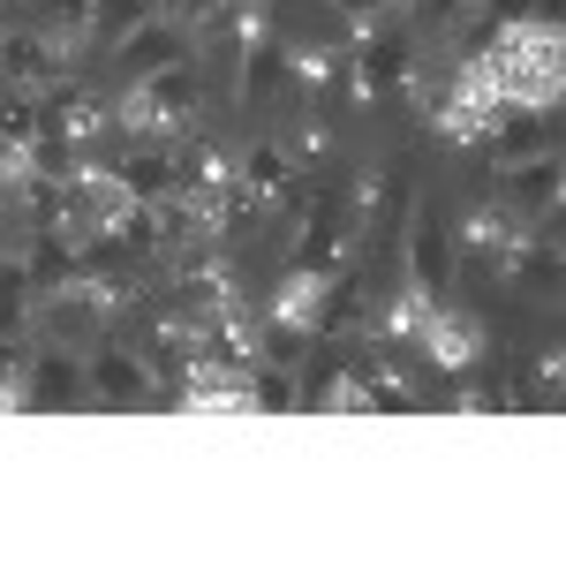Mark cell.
<instances>
[{
	"instance_id": "cell-1",
	"label": "cell",
	"mask_w": 566,
	"mask_h": 566,
	"mask_svg": "<svg viewBox=\"0 0 566 566\" xmlns=\"http://www.w3.org/2000/svg\"><path fill=\"white\" fill-rule=\"evenodd\" d=\"M197 122H205V76H197V61L129 76V91L114 98V144H122V136H159V144H175V136H189Z\"/></svg>"
},
{
	"instance_id": "cell-2",
	"label": "cell",
	"mask_w": 566,
	"mask_h": 566,
	"mask_svg": "<svg viewBox=\"0 0 566 566\" xmlns=\"http://www.w3.org/2000/svg\"><path fill=\"white\" fill-rule=\"evenodd\" d=\"M355 45V91L363 106H408V84H416V31L408 23H378Z\"/></svg>"
},
{
	"instance_id": "cell-3",
	"label": "cell",
	"mask_w": 566,
	"mask_h": 566,
	"mask_svg": "<svg viewBox=\"0 0 566 566\" xmlns=\"http://www.w3.org/2000/svg\"><path fill=\"white\" fill-rule=\"evenodd\" d=\"M167 303H175L181 317H219V310H242V264L227 258L219 242L189 250V258L175 264V280H167Z\"/></svg>"
},
{
	"instance_id": "cell-4",
	"label": "cell",
	"mask_w": 566,
	"mask_h": 566,
	"mask_svg": "<svg viewBox=\"0 0 566 566\" xmlns=\"http://www.w3.org/2000/svg\"><path fill=\"white\" fill-rule=\"evenodd\" d=\"M416 212V167L408 159H378V167H363L348 189V219L355 234H400Z\"/></svg>"
},
{
	"instance_id": "cell-5",
	"label": "cell",
	"mask_w": 566,
	"mask_h": 566,
	"mask_svg": "<svg viewBox=\"0 0 566 566\" xmlns=\"http://www.w3.org/2000/svg\"><path fill=\"white\" fill-rule=\"evenodd\" d=\"M45 408H91L84 348H53V340H45V348L23 363V416H45Z\"/></svg>"
},
{
	"instance_id": "cell-6",
	"label": "cell",
	"mask_w": 566,
	"mask_h": 566,
	"mask_svg": "<svg viewBox=\"0 0 566 566\" xmlns=\"http://www.w3.org/2000/svg\"><path fill=\"white\" fill-rule=\"evenodd\" d=\"M416 348H423V363H431L438 378H461V370H476L483 355H491V340H483V325L469 317V310L431 303L423 333H416Z\"/></svg>"
},
{
	"instance_id": "cell-7",
	"label": "cell",
	"mask_w": 566,
	"mask_h": 566,
	"mask_svg": "<svg viewBox=\"0 0 566 566\" xmlns=\"http://www.w3.org/2000/svg\"><path fill=\"white\" fill-rule=\"evenodd\" d=\"M446 227H453V250H461V258H476V264H491V272H499V264H506V250L522 242L536 219H522L514 205H506V197H491V205L476 197L469 212H461V219H446Z\"/></svg>"
},
{
	"instance_id": "cell-8",
	"label": "cell",
	"mask_w": 566,
	"mask_h": 566,
	"mask_svg": "<svg viewBox=\"0 0 566 566\" xmlns=\"http://www.w3.org/2000/svg\"><path fill=\"white\" fill-rule=\"evenodd\" d=\"M453 264H461L453 227H446L438 205H423V212L408 219V280L423 287V303H446V295H453Z\"/></svg>"
},
{
	"instance_id": "cell-9",
	"label": "cell",
	"mask_w": 566,
	"mask_h": 566,
	"mask_svg": "<svg viewBox=\"0 0 566 566\" xmlns=\"http://www.w3.org/2000/svg\"><path fill=\"white\" fill-rule=\"evenodd\" d=\"M84 378H91V408H151V370L122 340H91Z\"/></svg>"
},
{
	"instance_id": "cell-10",
	"label": "cell",
	"mask_w": 566,
	"mask_h": 566,
	"mask_svg": "<svg viewBox=\"0 0 566 566\" xmlns=\"http://www.w3.org/2000/svg\"><path fill=\"white\" fill-rule=\"evenodd\" d=\"M499 197H506V205H514L522 219L552 227V219H559V197H566L559 151H536V159H514V167H499Z\"/></svg>"
},
{
	"instance_id": "cell-11",
	"label": "cell",
	"mask_w": 566,
	"mask_h": 566,
	"mask_svg": "<svg viewBox=\"0 0 566 566\" xmlns=\"http://www.w3.org/2000/svg\"><path fill=\"white\" fill-rule=\"evenodd\" d=\"M53 76H69V45L45 31H0V91H31L39 98Z\"/></svg>"
},
{
	"instance_id": "cell-12",
	"label": "cell",
	"mask_w": 566,
	"mask_h": 566,
	"mask_svg": "<svg viewBox=\"0 0 566 566\" xmlns=\"http://www.w3.org/2000/svg\"><path fill=\"white\" fill-rule=\"evenodd\" d=\"M536 151H559V106H499V129L483 144V159L514 167V159H536Z\"/></svg>"
},
{
	"instance_id": "cell-13",
	"label": "cell",
	"mask_w": 566,
	"mask_h": 566,
	"mask_svg": "<svg viewBox=\"0 0 566 566\" xmlns=\"http://www.w3.org/2000/svg\"><path fill=\"white\" fill-rule=\"evenodd\" d=\"M31 325H39L53 348H91L98 333H106V317L91 310V295L69 280V287H45V295H31Z\"/></svg>"
},
{
	"instance_id": "cell-14",
	"label": "cell",
	"mask_w": 566,
	"mask_h": 566,
	"mask_svg": "<svg viewBox=\"0 0 566 566\" xmlns=\"http://www.w3.org/2000/svg\"><path fill=\"white\" fill-rule=\"evenodd\" d=\"M499 280H506L514 295H528V303L559 295V219H552V227H528L522 242L506 250V264H499Z\"/></svg>"
},
{
	"instance_id": "cell-15",
	"label": "cell",
	"mask_w": 566,
	"mask_h": 566,
	"mask_svg": "<svg viewBox=\"0 0 566 566\" xmlns=\"http://www.w3.org/2000/svg\"><path fill=\"white\" fill-rule=\"evenodd\" d=\"M325 295H333V280H325V272H295V264H287V272H280V280H272V295H264V325H287V333H310V340H317V325H325Z\"/></svg>"
},
{
	"instance_id": "cell-16",
	"label": "cell",
	"mask_w": 566,
	"mask_h": 566,
	"mask_svg": "<svg viewBox=\"0 0 566 566\" xmlns=\"http://www.w3.org/2000/svg\"><path fill=\"white\" fill-rule=\"evenodd\" d=\"M234 181V151L219 144V136H175V189L181 197H219Z\"/></svg>"
},
{
	"instance_id": "cell-17",
	"label": "cell",
	"mask_w": 566,
	"mask_h": 566,
	"mask_svg": "<svg viewBox=\"0 0 566 566\" xmlns=\"http://www.w3.org/2000/svg\"><path fill=\"white\" fill-rule=\"evenodd\" d=\"M114 61H122L129 76H151V69H175V61H189V31H181V23H167V15H151V23H136L129 39L114 45Z\"/></svg>"
},
{
	"instance_id": "cell-18",
	"label": "cell",
	"mask_w": 566,
	"mask_h": 566,
	"mask_svg": "<svg viewBox=\"0 0 566 566\" xmlns=\"http://www.w3.org/2000/svg\"><path fill=\"white\" fill-rule=\"evenodd\" d=\"M423 317H431L423 287H416V280H400V287H386V295L370 303V333H378V348H416Z\"/></svg>"
},
{
	"instance_id": "cell-19",
	"label": "cell",
	"mask_w": 566,
	"mask_h": 566,
	"mask_svg": "<svg viewBox=\"0 0 566 566\" xmlns=\"http://www.w3.org/2000/svg\"><path fill=\"white\" fill-rule=\"evenodd\" d=\"M23 272H31V295L69 287V280H84V242H69L61 227H39L31 250H23Z\"/></svg>"
},
{
	"instance_id": "cell-20",
	"label": "cell",
	"mask_w": 566,
	"mask_h": 566,
	"mask_svg": "<svg viewBox=\"0 0 566 566\" xmlns=\"http://www.w3.org/2000/svg\"><path fill=\"white\" fill-rule=\"evenodd\" d=\"M234 181H242L250 197H264V205H280V189L295 181V159H287V144H272V136L242 144V159H234Z\"/></svg>"
},
{
	"instance_id": "cell-21",
	"label": "cell",
	"mask_w": 566,
	"mask_h": 566,
	"mask_svg": "<svg viewBox=\"0 0 566 566\" xmlns=\"http://www.w3.org/2000/svg\"><path fill=\"white\" fill-rule=\"evenodd\" d=\"M91 295V310L106 317V325H122V317H136V303H144V280H136V264H91L84 280H76Z\"/></svg>"
},
{
	"instance_id": "cell-22",
	"label": "cell",
	"mask_w": 566,
	"mask_h": 566,
	"mask_svg": "<svg viewBox=\"0 0 566 566\" xmlns=\"http://www.w3.org/2000/svg\"><path fill=\"white\" fill-rule=\"evenodd\" d=\"M114 167H122V189H129L136 205L175 197V144H151V151H114Z\"/></svg>"
},
{
	"instance_id": "cell-23",
	"label": "cell",
	"mask_w": 566,
	"mask_h": 566,
	"mask_svg": "<svg viewBox=\"0 0 566 566\" xmlns=\"http://www.w3.org/2000/svg\"><path fill=\"white\" fill-rule=\"evenodd\" d=\"M280 91H287V45L264 31V39L242 53V106H258V114H264Z\"/></svg>"
},
{
	"instance_id": "cell-24",
	"label": "cell",
	"mask_w": 566,
	"mask_h": 566,
	"mask_svg": "<svg viewBox=\"0 0 566 566\" xmlns=\"http://www.w3.org/2000/svg\"><path fill=\"white\" fill-rule=\"evenodd\" d=\"M151 15H159V0H91V39L114 53V45L129 39L136 23H151Z\"/></svg>"
},
{
	"instance_id": "cell-25",
	"label": "cell",
	"mask_w": 566,
	"mask_h": 566,
	"mask_svg": "<svg viewBox=\"0 0 566 566\" xmlns=\"http://www.w3.org/2000/svg\"><path fill=\"white\" fill-rule=\"evenodd\" d=\"M31 8H39V31H45V39H61V45L91 39V0H31Z\"/></svg>"
},
{
	"instance_id": "cell-26",
	"label": "cell",
	"mask_w": 566,
	"mask_h": 566,
	"mask_svg": "<svg viewBox=\"0 0 566 566\" xmlns=\"http://www.w3.org/2000/svg\"><path fill=\"white\" fill-rule=\"evenodd\" d=\"M461 8H469V0H400L408 31H423V39H446V31L461 23Z\"/></svg>"
},
{
	"instance_id": "cell-27",
	"label": "cell",
	"mask_w": 566,
	"mask_h": 566,
	"mask_svg": "<svg viewBox=\"0 0 566 566\" xmlns=\"http://www.w3.org/2000/svg\"><path fill=\"white\" fill-rule=\"evenodd\" d=\"M159 15H167V23H181L189 39H205L219 15H227V0H159Z\"/></svg>"
},
{
	"instance_id": "cell-28",
	"label": "cell",
	"mask_w": 566,
	"mask_h": 566,
	"mask_svg": "<svg viewBox=\"0 0 566 566\" xmlns=\"http://www.w3.org/2000/svg\"><path fill=\"white\" fill-rule=\"evenodd\" d=\"M392 8H400V0H333V15L348 23V39H363V31H378V23L392 15Z\"/></svg>"
},
{
	"instance_id": "cell-29",
	"label": "cell",
	"mask_w": 566,
	"mask_h": 566,
	"mask_svg": "<svg viewBox=\"0 0 566 566\" xmlns=\"http://www.w3.org/2000/svg\"><path fill=\"white\" fill-rule=\"evenodd\" d=\"M23 363H31V348H23V340H0V392L23 386Z\"/></svg>"
},
{
	"instance_id": "cell-30",
	"label": "cell",
	"mask_w": 566,
	"mask_h": 566,
	"mask_svg": "<svg viewBox=\"0 0 566 566\" xmlns=\"http://www.w3.org/2000/svg\"><path fill=\"white\" fill-rule=\"evenodd\" d=\"M483 15H499V23H522V15H536V0H476Z\"/></svg>"
},
{
	"instance_id": "cell-31",
	"label": "cell",
	"mask_w": 566,
	"mask_h": 566,
	"mask_svg": "<svg viewBox=\"0 0 566 566\" xmlns=\"http://www.w3.org/2000/svg\"><path fill=\"white\" fill-rule=\"evenodd\" d=\"M0 250H8V189H0Z\"/></svg>"
},
{
	"instance_id": "cell-32",
	"label": "cell",
	"mask_w": 566,
	"mask_h": 566,
	"mask_svg": "<svg viewBox=\"0 0 566 566\" xmlns=\"http://www.w3.org/2000/svg\"><path fill=\"white\" fill-rule=\"evenodd\" d=\"M272 8H287V0H272Z\"/></svg>"
}]
</instances>
